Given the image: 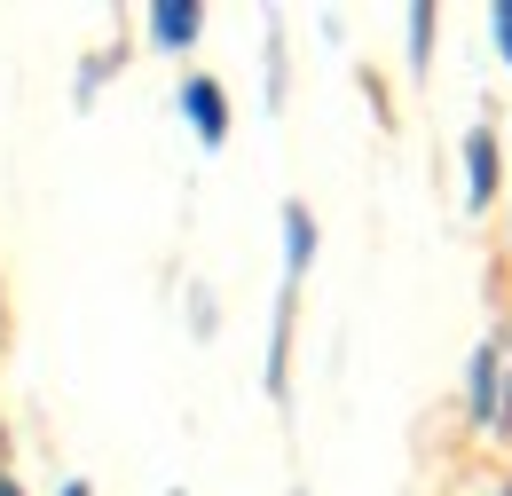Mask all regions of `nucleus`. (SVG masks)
Instances as JSON below:
<instances>
[{"label": "nucleus", "mask_w": 512, "mask_h": 496, "mask_svg": "<svg viewBox=\"0 0 512 496\" xmlns=\"http://www.w3.org/2000/svg\"><path fill=\"white\" fill-rule=\"evenodd\" d=\"M457 166H465V213H489L497 189H505V142H497V126H465Z\"/></svg>", "instance_id": "nucleus-2"}, {"label": "nucleus", "mask_w": 512, "mask_h": 496, "mask_svg": "<svg viewBox=\"0 0 512 496\" xmlns=\"http://www.w3.org/2000/svg\"><path fill=\"white\" fill-rule=\"evenodd\" d=\"M0 496H24V489H16V481H8V473H0Z\"/></svg>", "instance_id": "nucleus-11"}, {"label": "nucleus", "mask_w": 512, "mask_h": 496, "mask_svg": "<svg viewBox=\"0 0 512 496\" xmlns=\"http://www.w3.org/2000/svg\"><path fill=\"white\" fill-rule=\"evenodd\" d=\"M268 111H284V40H268Z\"/></svg>", "instance_id": "nucleus-9"}, {"label": "nucleus", "mask_w": 512, "mask_h": 496, "mask_svg": "<svg viewBox=\"0 0 512 496\" xmlns=\"http://www.w3.org/2000/svg\"><path fill=\"white\" fill-rule=\"evenodd\" d=\"M142 32H150V48L182 56V48H197V32H205V8H197V0H150Z\"/></svg>", "instance_id": "nucleus-5"}, {"label": "nucleus", "mask_w": 512, "mask_h": 496, "mask_svg": "<svg viewBox=\"0 0 512 496\" xmlns=\"http://www.w3.org/2000/svg\"><path fill=\"white\" fill-rule=\"evenodd\" d=\"M174 496H182V489H174Z\"/></svg>", "instance_id": "nucleus-14"}, {"label": "nucleus", "mask_w": 512, "mask_h": 496, "mask_svg": "<svg viewBox=\"0 0 512 496\" xmlns=\"http://www.w3.org/2000/svg\"><path fill=\"white\" fill-rule=\"evenodd\" d=\"M0 457H8V426H0Z\"/></svg>", "instance_id": "nucleus-12"}, {"label": "nucleus", "mask_w": 512, "mask_h": 496, "mask_svg": "<svg viewBox=\"0 0 512 496\" xmlns=\"http://www.w3.org/2000/svg\"><path fill=\"white\" fill-rule=\"evenodd\" d=\"M292 496H308V489H292Z\"/></svg>", "instance_id": "nucleus-13"}, {"label": "nucleus", "mask_w": 512, "mask_h": 496, "mask_svg": "<svg viewBox=\"0 0 512 496\" xmlns=\"http://www.w3.org/2000/svg\"><path fill=\"white\" fill-rule=\"evenodd\" d=\"M276 229H284V284H300V276L316 268V213H308L300 197H284Z\"/></svg>", "instance_id": "nucleus-6"}, {"label": "nucleus", "mask_w": 512, "mask_h": 496, "mask_svg": "<svg viewBox=\"0 0 512 496\" xmlns=\"http://www.w3.org/2000/svg\"><path fill=\"white\" fill-rule=\"evenodd\" d=\"M56 496H95V489H87V481H64V489H56Z\"/></svg>", "instance_id": "nucleus-10"}, {"label": "nucleus", "mask_w": 512, "mask_h": 496, "mask_svg": "<svg viewBox=\"0 0 512 496\" xmlns=\"http://www.w3.org/2000/svg\"><path fill=\"white\" fill-rule=\"evenodd\" d=\"M465 426L473 434H512V339L489 331L473 355H465Z\"/></svg>", "instance_id": "nucleus-1"}, {"label": "nucleus", "mask_w": 512, "mask_h": 496, "mask_svg": "<svg viewBox=\"0 0 512 496\" xmlns=\"http://www.w3.org/2000/svg\"><path fill=\"white\" fill-rule=\"evenodd\" d=\"M182 119H190L197 150L229 142V95H221V79H182Z\"/></svg>", "instance_id": "nucleus-4"}, {"label": "nucleus", "mask_w": 512, "mask_h": 496, "mask_svg": "<svg viewBox=\"0 0 512 496\" xmlns=\"http://www.w3.org/2000/svg\"><path fill=\"white\" fill-rule=\"evenodd\" d=\"M489 40H497V63L512 71V0H497V8H489Z\"/></svg>", "instance_id": "nucleus-8"}, {"label": "nucleus", "mask_w": 512, "mask_h": 496, "mask_svg": "<svg viewBox=\"0 0 512 496\" xmlns=\"http://www.w3.org/2000/svg\"><path fill=\"white\" fill-rule=\"evenodd\" d=\"M292 323H300V284H276V315H268V402H284L292 394Z\"/></svg>", "instance_id": "nucleus-3"}, {"label": "nucleus", "mask_w": 512, "mask_h": 496, "mask_svg": "<svg viewBox=\"0 0 512 496\" xmlns=\"http://www.w3.org/2000/svg\"><path fill=\"white\" fill-rule=\"evenodd\" d=\"M402 24H410V71L426 79V71H434V32H442V8H434V0H418Z\"/></svg>", "instance_id": "nucleus-7"}]
</instances>
